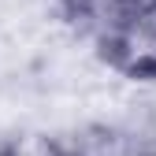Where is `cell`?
Here are the masks:
<instances>
[{"label": "cell", "mask_w": 156, "mask_h": 156, "mask_svg": "<svg viewBox=\"0 0 156 156\" xmlns=\"http://www.w3.org/2000/svg\"><path fill=\"white\" fill-rule=\"evenodd\" d=\"M4 156H63V149L52 134L37 130V126H26V130L11 134L4 141Z\"/></svg>", "instance_id": "obj_1"}, {"label": "cell", "mask_w": 156, "mask_h": 156, "mask_svg": "<svg viewBox=\"0 0 156 156\" xmlns=\"http://www.w3.org/2000/svg\"><path fill=\"white\" fill-rule=\"evenodd\" d=\"M0 156H4V141H0Z\"/></svg>", "instance_id": "obj_2"}, {"label": "cell", "mask_w": 156, "mask_h": 156, "mask_svg": "<svg viewBox=\"0 0 156 156\" xmlns=\"http://www.w3.org/2000/svg\"><path fill=\"white\" fill-rule=\"evenodd\" d=\"M126 4H130V0H126Z\"/></svg>", "instance_id": "obj_3"}, {"label": "cell", "mask_w": 156, "mask_h": 156, "mask_svg": "<svg viewBox=\"0 0 156 156\" xmlns=\"http://www.w3.org/2000/svg\"><path fill=\"white\" fill-rule=\"evenodd\" d=\"M63 156H67V152H63Z\"/></svg>", "instance_id": "obj_4"}]
</instances>
